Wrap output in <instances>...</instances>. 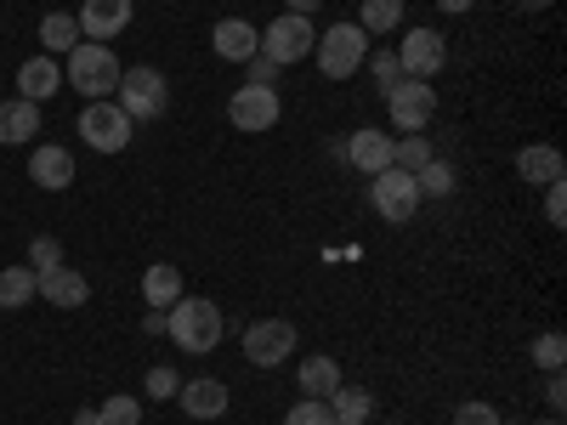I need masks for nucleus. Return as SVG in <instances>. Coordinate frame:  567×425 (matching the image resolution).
<instances>
[{
	"instance_id": "1",
	"label": "nucleus",
	"mask_w": 567,
	"mask_h": 425,
	"mask_svg": "<svg viewBox=\"0 0 567 425\" xmlns=\"http://www.w3.org/2000/svg\"><path fill=\"white\" fill-rule=\"evenodd\" d=\"M165 329H171V341H176L182 352L205 357V352H216V341H221V307L205 301V296H182V301L165 312Z\"/></svg>"
},
{
	"instance_id": "2",
	"label": "nucleus",
	"mask_w": 567,
	"mask_h": 425,
	"mask_svg": "<svg viewBox=\"0 0 567 425\" xmlns=\"http://www.w3.org/2000/svg\"><path fill=\"white\" fill-rule=\"evenodd\" d=\"M120 58L109 52V45H97V40H80L74 52H69V74H63V85H74L85 103H109L114 97V85H120Z\"/></svg>"
},
{
	"instance_id": "3",
	"label": "nucleus",
	"mask_w": 567,
	"mask_h": 425,
	"mask_svg": "<svg viewBox=\"0 0 567 425\" xmlns=\"http://www.w3.org/2000/svg\"><path fill=\"white\" fill-rule=\"evenodd\" d=\"M114 103L125 108V120H131V125H154V120L171 108V80H165L154 63H136V69H125V74H120Z\"/></svg>"
},
{
	"instance_id": "4",
	"label": "nucleus",
	"mask_w": 567,
	"mask_h": 425,
	"mask_svg": "<svg viewBox=\"0 0 567 425\" xmlns=\"http://www.w3.org/2000/svg\"><path fill=\"white\" fill-rule=\"evenodd\" d=\"M312 58H318V74L323 80H352L363 69V58H369V34L358 23H336V29L318 34Z\"/></svg>"
},
{
	"instance_id": "5",
	"label": "nucleus",
	"mask_w": 567,
	"mask_h": 425,
	"mask_svg": "<svg viewBox=\"0 0 567 425\" xmlns=\"http://www.w3.org/2000/svg\"><path fill=\"white\" fill-rule=\"evenodd\" d=\"M312 45H318V29H312V18H301V12H284V18H272L267 29H261V58L267 63H307L312 58Z\"/></svg>"
},
{
	"instance_id": "6",
	"label": "nucleus",
	"mask_w": 567,
	"mask_h": 425,
	"mask_svg": "<svg viewBox=\"0 0 567 425\" xmlns=\"http://www.w3.org/2000/svg\"><path fill=\"white\" fill-rule=\"evenodd\" d=\"M131 120L120 103H85L80 108V142L91 154H125V142H131Z\"/></svg>"
},
{
	"instance_id": "7",
	"label": "nucleus",
	"mask_w": 567,
	"mask_h": 425,
	"mask_svg": "<svg viewBox=\"0 0 567 425\" xmlns=\"http://www.w3.org/2000/svg\"><path fill=\"white\" fill-rule=\"evenodd\" d=\"M369 205L381 221H414L420 216V187L409 170H381L369 176Z\"/></svg>"
},
{
	"instance_id": "8",
	"label": "nucleus",
	"mask_w": 567,
	"mask_h": 425,
	"mask_svg": "<svg viewBox=\"0 0 567 425\" xmlns=\"http://www.w3.org/2000/svg\"><path fill=\"white\" fill-rule=\"evenodd\" d=\"M227 120L239 125L245 136H261V131H272V125L284 120V103H278L272 85H239V91L227 97Z\"/></svg>"
},
{
	"instance_id": "9",
	"label": "nucleus",
	"mask_w": 567,
	"mask_h": 425,
	"mask_svg": "<svg viewBox=\"0 0 567 425\" xmlns=\"http://www.w3.org/2000/svg\"><path fill=\"white\" fill-rule=\"evenodd\" d=\"M386 114H392V125L398 131H425L432 125V114H437V91H432V80H398L392 91H386Z\"/></svg>"
},
{
	"instance_id": "10",
	"label": "nucleus",
	"mask_w": 567,
	"mask_h": 425,
	"mask_svg": "<svg viewBox=\"0 0 567 425\" xmlns=\"http://www.w3.org/2000/svg\"><path fill=\"white\" fill-rule=\"evenodd\" d=\"M443 63H449V40H443L437 29H409V34L398 40V69H403V80H432V74H443Z\"/></svg>"
},
{
	"instance_id": "11",
	"label": "nucleus",
	"mask_w": 567,
	"mask_h": 425,
	"mask_svg": "<svg viewBox=\"0 0 567 425\" xmlns=\"http://www.w3.org/2000/svg\"><path fill=\"white\" fill-rule=\"evenodd\" d=\"M290 352H296V323L290 318H261V323L245 329V357L256 369H278Z\"/></svg>"
},
{
	"instance_id": "12",
	"label": "nucleus",
	"mask_w": 567,
	"mask_h": 425,
	"mask_svg": "<svg viewBox=\"0 0 567 425\" xmlns=\"http://www.w3.org/2000/svg\"><path fill=\"white\" fill-rule=\"evenodd\" d=\"M392 142H398V136H386L381 125H363V131H352V142L341 148V159H347L352 170H363V176H381V170H392Z\"/></svg>"
},
{
	"instance_id": "13",
	"label": "nucleus",
	"mask_w": 567,
	"mask_h": 425,
	"mask_svg": "<svg viewBox=\"0 0 567 425\" xmlns=\"http://www.w3.org/2000/svg\"><path fill=\"white\" fill-rule=\"evenodd\" d=\"M210 52H216L221 63H250V58L261 52V29H256L250 18H221V23L210 29Z\"/></svg>"
},
{
	"instance_id": "14",
	"label": "nucleus",
	"mask_w": 567,
	"mask_h": 425,
	"mask_svg": "<svg viewBox=\"0 0 567 425\" xmlns=\"http://www.w3.org/2000/svg\"><path fill=\"white\" fill-rule=\"evenodd\" d=\"M74 23H80V34H91L97 45H109L114 34L131 29V0H85Z\"/></svg>"
},
{
	"instance_id": "15",
	"label": "nucleus",
	"mask_w": 567,
	"mask_h": 425,
	"mask_svg": "<svg viewBox=\"0 0 567 425\" xmlns=\"http://www.w3.org/2000/svg\"><path fill=\"white\" fill-rule=\"evenodd\" d=\"M34 296H40L45 307H85L91 283H85L74 267H52V272H40V278H34Z\"/></svg>"
},
{
	"instance_id": "16",
	"label": "nucleus",
	"mask_w": 567,
	"mask_h": 425,
	"mask_svg": "<svg viewBox=\"0 0 567 425\" xmlns=\"http://www.w3.org/2000/svg\"><path fill=\"white\" fill-rule=\"evenodd\" d=\"M29 176H34V187H45V194H63V187L74 182V154L58 148V142H45V148H34V159H29Z\"/></svg>"
},
{
	"instance_id": "17",
	"label": "nucleus",
	"mask_w": 567,
	"mask_h": 425,
	"mask_svg": "<svg viewBox=\"0 0 567 425\" xmlns=\"http://www.w3.org/2000/svg\"><path fill=\"white\" fill-rule=\"evenodd\" d=\"M561 170H567V159H561V148H550V142H528V148L516 154V176H523L528 187H550V182H561Z\"/></svg>"
},
{
	"instance_id": "18",
	"label": "nucleus",
	"mask_w": 567,
	"mask_h": 425,
	"mask_svg": "<svg viewBox=\"0 0 567 425\" xmlns=\"http://www.w3.org/2000/svg\"><path fill=\"white\" fill-rule=\"evenodd\" d=\"M176 403H182V414H194V419H221L227 414V386L221 381H182V392H176Z\"/></svg>"
},
{
	"instance_id": "19",
	"label": "nucleus",
	"mask_w": 567,
	"mask_h": 425,
	"mask_svg": "<svg viewBox=\"0 0 567 425\" xmlns=\"http://www.w3.org/2000/svg\"><path fill=\"white\" fill-rule=\"evenodd\" d=\"M34 131H40V103H23V97L0 103V148H18V142H34Z\"/></svg>"
},
{
	"instance_id": "20",
	"label": "nucleus",
	"mask_w": 567,
	"mask_h": 425,
	"mask_svg": "<svg viewBox=\"0 0 567 425\" xmlns=\"http://www.w3.org/2000/svg\"><path fill=\"white\" fill-rule=\"evenodd\" d=\"M58 85H63V69H58L52 58H29V63L18 69V97H23V103H45Z\"/></svg>"
},
{
	"instance_id": "21",
	"label": "nucleus",
	"mask_w": 567,
	"mask_h": 425,
	"mask_svg": "<svg viewBox=\"0 0 567 425\" xmlns=\"http://www.w3.org/2000/svg\"><path fill=\"white\" fill-rule=\"evenodd\" d=\"M142 301H148L154 312H171L182 301V272L171 261H154L148 272H142Z\"/></svg>"
},
{
	"instance_id": "22",
	"label": "nucleus",
	"mask_w": 567,
	"mask_h": 425,
	"mask_svg": "<svg viewBox=\"0 0 567 425\" xmlns=\"http://www.w3.org/2000/svg\"><path fill=\"white\" fill-rule=\"evenodd\" d=\"M301 397H336L341 392V363L329 357V352H312L307 363H301Z\"/></svg>"
},
{
	"instance_id": "23",
	"label": "nucleus",
	"mask_w": 567,
	"mask_h": 425,
	"mask_svg": "<svg viewBox=\"0 0 567 425\" xmlns=\"http://www.w3.org/2000/svg\"><path fill=\"white\" fill-rule=\"evenodd\" d=\"M323 403H329V419L336 425H369L374 419V397L363 386H347V381H341L336 397H323Z\"/></svg>"
},
{
	"instance_id": "24",
	"label": "nucleus",
	"mask_w": 567,
	"mask_h": 425,
	"mask_svg": "<svg viewBox=\"0 0 567 425\" xmlns=\"http://www.w3.org/2000/svg\"><path fill=\"white\" fill-rule=\"evenodd\" d=\"M398 23H403V0H363L358 7L363 34H398Z\"/></svg>"
},
{
	"instance_id": "25",
	"label": "nucleus",
	"mask_w": 567,
	"mask_h": 425,
	"mask_svg": "<svg viewBox=\"0 0 567 425\" xmlns=\"http://www.w3.org/2000/svg\"><path fill=\"white\" fill-rule=\"evenodd\" d=\"M40 45H45V58H52V52H74V45H80V23H74L69 12H45Z\"/></svg>"
},
{
	"instance_id": "26",
	"label": "nucleus",
	"mask_w": 567,
	"mask_h": 425,
	"mask_svg": "<svg viewBox=\"0 0 567 425\" xmlns=\"http://www.w3.org/2000/svg\"><path fill=\"white\" fill-rule=\"evenodd\" d=\"M29 301H34V267H7V272H0V307L18 312Z\"/></svg>"
},
{
	"instance_id": "27",
	"label": "nucleus",
	"mask_w": 567,
	"mask_h": 425,
	"mask_svg": "<svg viewBox=\"0 0 567 425\" xmlns=\"http://www.w3.org/2000/svg\"><path fill=\"white\" fill-rule=\"evenodd\" d=\"M437 154H432V142H425V131H414V136H403V142H392V170H425Z\"/></svg>"
},
{
	"instance_id": "28",
	"label": "nucleus",
	"mask_w": 567,
	"mask_h": 425,
	"mask_svg": "<svg viewBox=\"0 0 567 425\" xmlns=\"http://www.w3.org/2000/svg\"><path fill=\"white\" fill-rule=\"evenodd\" d=\"M414 187H420V199H449L454 194V165L449 159H432L425 170H414Z\"/></svg>"
},
{
	"instance_id": "29",
	"label": "nucleus",
	"mask_w": 567,
	"mask_h": 425,
	"mask_svg": "<svg viewBox=\"0 0 567 425\" xmlns=\"http://www.w3.org/2000/svg\"><path fill=\"white\" fill-rule=\"evenodd\" d=\"M534 363H539L545 374H556V369L567 363V341H561V329H545V335L534 341Z\"/></svg>"
},
{
	"instance_id": "30",
	"label": "nucleus",
	"mask_w": 567,
	"mask_h": 425,
	"mask_svg": "<svg viewBox=\"0 0 567 425\" xmlns=\"http://www.w3.org/2000/svg\"><path fill=\"white\" fill-rule=\"evenodd\" d=\"M363 69L374 74V85H381V97H386V91L403 80V69H398V52H369V58H363Z\"/></svg>"
},
{
	"instance_id": "31",
	"label": "nucleus",
	"mask_w": 567,
	"mask_h": 425,
	"mask_svg": "<svg viewBox=\"0 0 567 425\" xmlns=\"http://www.w3.org/2000/svg\"><path fill=\"white\" fill-rule=\"evenodd\" d=\"M97 425H142V403L136 397H109L97 408Z\"/></svg>"
},
{
	"instance_id": "32",
	"label": "nucleus",
	"mask_w": 567,
	"mask_h": 425,
	"mask_svg": "<svg viewBox=\"0 0 567 425\" xmlns=\"http://www.w3.org/2000/svg\"><path fill=\"white\" fill-rule=\"evenodd\" d=\"M29 267H34V278L52 272V267H63V245L52 239V232H40V239L29 245Z\"/></svg>"
},
{
	"instance_id": "33",
	"label": "nucleus",
	"mask_w": 567,
	"mask_h": 425,
	"mask_svg": "<svg viewBox=\"0 0 567 425\" xmlns=\"http://www.w3.org/2000/svg\"><path fill=\"white\" fill-rule=\"evenodd\" d=\"M284 425H336V419H329V403L323 397H301L290 414H284Z\"/></svg>"
},
{
	"instance_id": "34",
	"label": "nucleus",
	"mask_w": 567,
	"mask_h": 425,
	"mask_svg": "<svg viewBox=\"0 0 567 425\" xmlns=\"http://www.w3.org/2000/svg\"><path fill=\"white\" fill-rule=\"evenodd\" d=\"M142 392H148V397H159V403H171L176 392H182V381H176V369H148V381H142Z\"/></svg>"
},
{
	"instance_id": "35",
	"label": "nucleus",
	"mask_w": 567,
	"mask_h": 425,
	"mask_svg": "<svg viewBox=\"0 0 567 425\" xmlns=\"http://www.w3.org/2000/svg\"><path fill=\"white\" fill-rule=\"evenodd\" d=\"M454 425H505L494 403H460L454 408Z\"/></svg>"
},
{
	"instance_id": "36",
	"label": "nucleus",
	"mask_w": 567,
	"mask_h": 425,
	"mask_svg": "<svg viewBox=\"0 0 567 425\" xmlns=\"http://www.w3.org/2000/svg\"><path fill=\"white\" fill-rule=\"evenodd\" d=\"M545 221L550 227H567V182H550L545 187Z\"/></svg>"
},
{
	"instance_id": "37",
	"label": "nucleus",
	"mask_w": 567,
	"mask_h": 425,
	"mask_svg": "<svg viewBox=\"0 0 567 425\" xmlns=\"http://www.w3.org/2000/svg\"><path fill=\"white\" fill-rule=\"evenodd\" d=\"M245 69H250V80H245V85H272V80H278V63H267L261 52H256Z\"/></svg>"
},
{
	"instance_id": "38",
	"label": "nucleus",
	"mask_w": 567,
	"mask_h": 425,
	"mask_svg": "<svg viewBox=\"0 0 567 425\" xmlns=\"http://www.w3.org/2000/svg\"><path fill=\"white\" fill-rule=\"evenodd\" d=\"M545 403H550V414H561V403H567V381H561V369L545 381Z\"/></svg>"
},
{
	"instance_id": "39",
	"label": "nucleus",
	"mask_w": 567,
	"mask_h": 425,
	"mask_svg": "<svg viewBox=\"0 0 567 425\" xmlns=\"http://www.w3.org/2000/svg\"><path fill=\"white\" fill-rule=\"evenodd\" d=\"M284 7H290V12H301V18H312V12L323 7V0H284Z\"/></svg>"
},
{
	"instance_id": "40",
	"label": "nucleus",
	"mask_w": 567,
	"mask_h": 425,
	"mask_svg": "<svg viewBox=\"0 0 567 425\" xmlns=\"http://www.w3.org/2000/svg\"><path fill=\"white\" fill-rule=\"evenodd\" d=\"M437 7H443V12H454V18H460V12H471V7H477V0H437Z\"/></svg>"
},
{
	"instance_id": "41",
	"label": "nucleus",
	"mask_w": 567,
	"mask_h": 425,
	"mask_svg": "<svg viewBox=\"0 0 567 425\" xmlns=\"http://www.w3.org/2000/svg\"><path fill=\"white\" fill-rule=\"evenodd\" d=\"M74 425H97V408H80V414H74Z\"/></svg>"
},
{
	"instance_id": "42",
	"label": "nucleus",
	"mask_w": 567,
	"mask_h": 425,
	"mask_svg": "<svg viewBox=\"0 0 567 425\" xmlns=\"http://www.w3.org/2000/svg\"><path fill=\"white\" fill-rule=\"evenodd\" d=\"M516 7H523V12H545V7H550V0H516Z\"/></svg>"
},
{
	"instance_id": "43",
	"label": "nucleus",
	"mask_w": 567,
	"mask_h": 425,
	"mask_svg": "<svg viewBox=\"0 0 567 425\" xmlns=\"http://www.w3.org/2000/svg\"><path fill=\"white\" fill-rule=\"evenodd\" d=\"M539 425H561V419H556V414H550V419H539Z\"/></svg>"
}]
</instances>
